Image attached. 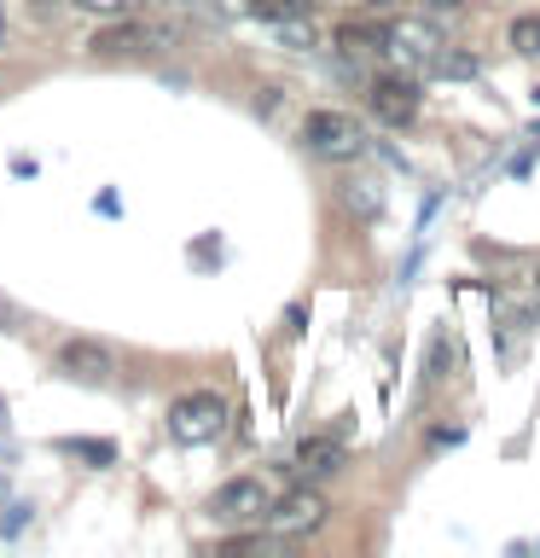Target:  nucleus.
<instances>
[{
    "instance_id": "20e7f679",
    "label": "nucleus",
    "mask_w": 540,
    "mask_h": 558,
    "mask_svg": "<svg viewBox=\"0 0 540 558\" xmlns=\"http://www.w3.org/2000/svg\"><path fill=\"white\" fill-rule=\"evenodd\" d=\"M273 530V541H296V535H314L326 523V495L320 488H291V495L268 500V518H261Z\"/></svg>"
},
{
    "instance_id": "4468645a",
    "label": "nucleus",
    "mask_w": 540,
    "mask_h": 558,
    "mask_svg": "<svg viewBox=\"0 0 540 558\" xmlns=\"http://www.w3.org/2000/svg\"><path fill=\"white\" fill-rule=\"evenodd\" d=\"M244 7H250V17H261V24H279V17L308 12V0H244Z\"/></svg>"
},
{
    "instance_id": "2eb2a0df",
    "label": "nucleus",
    "mask_w": 540,
    "mask_h": 558,
    "mask_svg": "<svg viewBox=\"0 0 540 558\" xmlns=\"http://www.w3.org/2000/svg\"><path fill=\"white\" fill-rule=\"evenodd\" d=\"M435 76H453V82H470L477 76V59H470V52H435Z\"/></svg>"
},
{
    "instance_id": "7ed1b4c3",
    "label": "nucleus",
    "mask_w": 540,
    "mask_h": 558,
    "mask_svg": "<svg viewBox=\"0 0 540 558\" xmlns=\"http://www.w3.org/2000/svg\"><path fill=\"white\" fill-rule=\"evenodd\" d=\"M435 29L425 24V17H395V24H383V41H378V52L390 59L395 70H430L435 64Z\"/></svg>"
},
{
    "instance_id": "0eeeda50",
    "label": "nucleus",
    "mask_w": 540,
    "mask_h": 558,
    "mask_svg": "<svg viewBox=\"0 0 540 558\" xmlns=\"http://www.w3.org/2000/svg\"><path fill=\"white\" fill-rule=\"evenodd\" d=\"M59 373L76 378V384H105L111 378V349L94 343V338H70L59 349Z\"/></svg>"
},
{
    "instance_id": "ddd939ff",
    "label": "nucleus",
    "mask_w": 540,
    "mask_h": 558,
    "mask_svg": "<svg viewBox=\"0 0 540 558\" xmlns=\"http://www.w3.org/2000/svg\"><path fill=\"white\" fill-rule=\"evenodd\" d=\"M285 47H314V17L308 12H296V17H279V24H268Z\"/></svg>"
},
{
    "instance_id": "6ab92c4d",
    "label": "nucleus",
    "mask_w": 540,
    "mask_h": 558,
    "mask_svg": "<svg viewBox=\"0 0 540 558\" xmlns=\"http://www.w3.org/2000/svg\"><path fill=\"white\" fill-rule=\"evenodd\" d=\"M0 35H7V12H0Z\"/></svg>"
},
{
    "instance_id": "9b49d317",
    "label": "nucleus",
    "mask_w": 540,
    "mask_h": 558,
    "mask_svg": "<svg viewBox=\"0 0 540 558\" xmlns=\"http://www.w3.org/2000/svg\"><path fill=\"white\" fill-rule=\"evenodd\" d=\"M343 204H348V216L372 221L378 209H383V192H378V181H348V186H343Z\"/></svg>"
},
{
    "instance_id": "f3484780",
    "label": "nucleus",
    "mask_w": 540,
    "mask_h": 558,
    "mask_svg": "<svg viewBox=\"0 0 540 558\" xmlns=\"http://www.w3.org/2000/svg\"><path fill=\"white\" fill-rule=\"evenodd\" d=\"M447 366H453V343L435 338V343H430V378H447Z\"/></svg>"
},
{
    "instance_id": "39448f33",
    "label": "nucleus",
    "mask_w": 540,
    "mask_h": 558,
    "mask_svg": "<svg viewBox=\"0 0 540 558\" xmlns=\"http://www.w3.org/2000/svg\"><path fill=\"white\" fill-rule=\"evenodd\" d=\"M268 483L261 477H233V483H221L216 495H209L204 512L216 518V523H261L268 518Z\"/></svg>"
},
{
    "instance_id": "f03ea898",
    "label": "nucleus",
    "mask_w": 540,
    "mask_h": 558,
    "mask_svg": "<svg viewBox=\"0 0 540 558\" xmlns=\"http://www.w3.org/2000/svg\"><path fill=\"white\" fill-rule=\"evenodd\" d=\"M221 430H226V401L216 390H192V396H181L169 408V436H174V442H186V448L216 442Z\"/></svg>"
},
{
    "instance_id": "1a4fd4ad",
    "label": "nucleus",
    "mask_w": 540,
    "mask_h": 558,
    "mask_svg": "<svg viewBox=\"0 0 540 558\" xmlns=\"http://www.w3.org/2000/svg\"><path fill=\"white\" fill-rule=\"evenodd\" d=\"M157 41H163L157 24H111V29H99L87 47L94 52H139V47H157Z\"/></svg>"
},
{
    "instance_id": "f257e3e1",
    "label": "nucleus",
    "mask_w": 540,
    "mask_h": 558,
    "mask_svg": "<svg viewBox=\"0 0 540 558\" xmlns=\"http://www.w3.org/2000/svg\"><path fill=\"white\" fill-rule=\"evenodd\" d=\"M303 146L314 157H326V163H355V157H366V129L348 111H308L303 117Z\"/></svg>"
},
{
    "instance_id": "423d86ee",
    "label": "nucleus",
    "mask_w": 540,
    "mask_h": 558,
    "mask_svg": "<svg viewBox=\"0 0 540 558\" xmlns=\"http://www.w3.org/2000/svg\"><path fill=\"white\" fill-rule=\"evenodd\" d=\"M366 99H372V117L390 122V129H401V122L418 117V82L407 76V70H395V76H378Z\"/></svg>"
},
{
    "instance_id": "dca6fc26",
    "label": "nucleus",
    "mask_w": 540,
    "mask_h": 558,
    "mask_svg": "<svg viewBox=\"0 0 540 558\" xmlns=\"http://www.w3.org/2000/svg\"><path fill=\"white\" fill-rule=\"evenodd\" d=\"M512 47L517 52H540V17H517V24H512Z\"/></svg>"
},
{
    "instance_id": "6e6552de",
    "label": "nucleus",
    "mask_w": 540,
    "mask_h": 558,
    "mask_svg": "<svg viewBox=\"0 0 540 558\" xmlns=\"http://www.w3.org/2000/svg\"><path fill=\"white\" fill-rule=\"evenodd\" d=\"M331 471H343V442L338 436H308L303 448H296V477L303 483H320Z\"/></svg>"
},
{
    "instance_id": "a211bd4d",
    "label": "nucleus",
    "mask_w": 540,
    "mask_h": 558,
    "mask_svg": "<svg viewBox=\"0 0 540 558\" xmlns=\"http://www.w3.org/2000/svg\"><path fill=\"white\" fill-rule=\"evenodd\" d=\"M76 7H87V12H122L128 0H76Z\"/></svg>"
},
{
    "instance_id": "9d476101",
    "label": "nucleus",
    "mask_w": 540,
    "mask_h": 558,
    "mask_svg": "<svg viewBox=\"0 0 540 558\" xmlns=\"http://www.w3.org/2000/svg\"><path fill=\"white\" fill-rule=\"evenodd\" d=\"M59 453H64V460H87V465H111V460H116V442H94V436H59Z\"/></svg>"
},
{
    "instance_id": "f8f14e48",
    "label": "nucleus",
    "mask_w": 540,
    "mask_h": 558,
    "mask_svg": "<svg viewBox=\"0 0 540 558\" xmlns=\"http://www.w3.org/2000/svg\"><path fill=\"white\" fill-rule=\"evenodd\" d=\"M378 41H383V24H355V17H348V24L338 29L343 52H378Z\"/></svg>"
}]
</instances>
